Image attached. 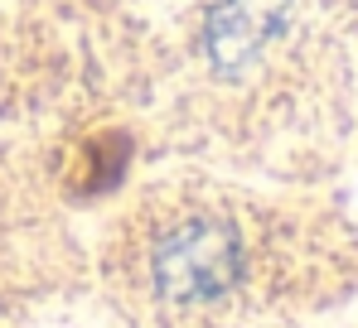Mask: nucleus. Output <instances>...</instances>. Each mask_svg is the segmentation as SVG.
I'll return each mask as SVG.
<instances>
[{
	"mask_svg": "<svg viewBox=\"0 0 358 328\" xmlns=\"http://www.w3.org/2000/svg\"><path fill=\"white\" fill-rule=\"evenodd\" d=\"M155 280L175 299H208L238 280V237L223 222H189L165 237L155 256Z\"/></svg>",
	"mask_w": 358,
	"mask_h": 328,
	"instance_id": "obj_1",
	"label": "nucleus"
},
{
	"mask_svg": "<svg viewBox=\"0 0 358 328\" xmlns=\"http://www.w3.org/2000/svg\"><path fill=\"white\" fill-rule=\"evenodd\" d=\"M276 24H281V20H276V5H271V0H262L257 15H252V0H233V5H223V10L213 15V54H218V63L233 68L238 58L257 54Z\"/></svg>",
	"mask_w": 358,
	"mask_h": 328,
	"instance_id": "obj_2",
	"label": "nucleus"
}]
</instances>
